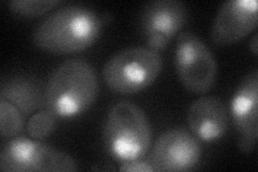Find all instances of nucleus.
Instances as JSON below:
<instances>
[{
	"mask_svg": "<svg viewBox=\"0 0 258 172\" xmlns=\"http://www.w3.org/2000/svg\"><path fill=\"white\" fill-rule=\"evenodd\" d=\"M103 20L92 8L83 5L64 6L38 24L32 41L41 50L53 54L79 53L99 38Z\"/></svg>",
	"mask_w": 258,
	"mask_h": 172,
	"instance_id": "obj_1",
	"label": "nucleus"
},
{
	"mask_svg": "<svg viewBox=\"0 0 258 172\" xmlns=\"http://www.w3.org/2000/svg\"><path fill=\"white\" fill-rule=\"evenodd\" d=\"M190 133L204 142L219 141L228 130V117L224 103L213 96H203L187 111Z\"/></svg>",
	"mask_w": 258,
	"mask_h": 172,
	"instance_id": "obj_11",
	"label": "nucleus"
},
{
	"mask_svg": "<svg viewBox=\"0 0 258 172\" xmlns=\"http://www.w3.org/2000/svg\"><path fill=\"white\" fill-rule=\"evenodd\" d=\"M0 99L9 101L22 112L24 118H28L44 106L45 92L36 79L14 76L3 82Z\"/></svg>",
	"mask_w": 258,
	"mask_h": 172,
	"instance_id": "obj_12",
	"label": "nucleus"
},
{
	"mask_svg": "<svg viewBox=\"0 0 258 172\" xmlns=\"http://www.w3.org/2000/svg\"><path fill=\"white\" fill-rule=\"evenodd\" d=\"M60 4V0H11L8 3V7L16 15L36 18L51 11Z\"/></svg>",
	"mask_w": 258,
	"mask_h": 172,
	"instance_id": "obj_14",
	"label": "nucleus"
},
{
	"mask_svg": "<svg viewBox=\"0 0 258 172\" xmlns=\"http://www.w3.org/2000/svg\"><path fill=\"white\" fill-rule=\"evenodd\" d=\"M230 116L241 152L252 153L258 138V71L254 69L242 80L229 103Z\"/></svg>",
	"mask_w": 258,
	"mask_h": 172,
	"instance_id": "obj_9",
	"label": "nucleus"
},
{
	"mask_svg": "<svg viewBox=\"0 0 258 172\" xmlns=\"http://www.w3.org/2000/svg\"><path fill=\"white\" fill-rule=\"evenodd\" d=\"M256 0H228L217 11L211 39L216 45H229L245 38L257 26Z\"/></svg>",
	"mask_w": 258,
	"mask_h": 172,
	"instance_id": "obj_10",
	"label": "nucleus"
},
{
	"mask_svg": "<svg viewBox=\"0 0 258 172\" xmlns=\"http://www.w3.org/2000/svg\"><path fill=\"white\" fill-rule=\"evenodd\" d=\"M98 91V78L90 63L84 60L66 61L48 78L44 109L56 118H77L91 108Z\"/></svg>",
	"mask_w": 258,
	"mask_h": 172,
	"instance_id": "obj_2",
	"label": "nucleus"
},
{
	"mask_svg": "<svg viewBox=\"0 0 258 172\" xmlns=\"http://www.w3.org/2000/svg\"><path fill=\"white\" fill-rule=\"evenodd\" d=\"M175 70L182 85L194 94H206L217 77V62L209 46L197 35L183 31L175 46Z\"/></svg>",
	"mask_w": 258,
	"mask_h": 172,
	"instance_id": "obj_6",
	"label": "nucleus"
},
{
	"mask_svg": "<svg viewBox=\"0 0 258 172\" xmlns=\"http://www.w3.org/2000/svg\"><path fill=\"white\" fill-rule=\"evenodd\" d=\"M163 68L158 52L147 46L128 47L113 55L103 67V79L111 91L129 95L154 83Z\"/></svg>",
	"mask_w": 258,
	"mask_h": 172,
	"instance_id": "obj_4",
	"label": "nucleus"
},
{
	"mask_svg": "<svg viewBox=\"0 0 258 172\" xmlns=\"http://www.w3.org/2000/svg\"><path fill=\"white\" fill-rule=\"evenodd\" d=\"M119 171L125 172H154L156 171L151 161H142L141 159L125 161L119 166Z\"/></svg>",
	"mask_w": 258,
	"mask_h": 172,
	"instance_id": "obj_16",
	"label": "nucleus"
},
{
	"mask_svg": "<svg viewBox=\"0 0 258 172\" xmlns=\"http://www.w3.org/2000/svg\"><path fill=\"white\" fill-rule=\"evenodd\" d=\"M103 142L110 156L118 161L142 159L152 144V127L147 114L129 101L113 104L104 121Z\"/></svg>",
	"mask_w": 258,
	"mask_h": 172,
	"instance_id": "obj_3",
	"label": "nucleus"
},
{
	"mask_svg": "<svg viewBox=\"0 0 258 172\" xmlns=\"http://www.w3.org/2000/svg\"><path fill=\"white\" fill-rule=\"evenodd\" d=\"M249 50H251V52L254 55H257V52H258V39H257V35H254V37L251 40V42H249Z\"/></svg>",
	"mask_w": 258,
	"mask_h": 172,
	"instance_id": "obj_17",
	"label": "nucleus"
},
{
	"mask_svg": "<svg viewBox=\"0 0 258 172\" xmlns=\"http://www.w3.org/2000/svg\"><path fill=\"white\" fill-rule=\"evenodd\" d=\"M187 8L179 0H152L143 7L140 30L147 47L163 51L185 25Z\"/></svg>",
	"mask_w": 258,
	"mask_h": 172,
	"instance_id": "obj_7",
	"label": "nucleus"
},
{
	"mask_svg": "<svg viewBox=\"0 0 258 172\" xmlns=\"http://www.w3.org/2000/svg\"><path fill=\"white\" fill-rule=\"evenodd\" d=\"M201 156L203 149L195 136L184 128H171L158 137L151 162L156 171H188L198 165Z\"/></svg>",
	"mask_w": 258,
	"mask_h": 172,
	"instance_id": "obj_8",
	"label": "nucleus"
},
{
	"mask_svg": "<svg viewBox=\"0 0 258 172\" xmlns=\"http://www.w3.org/2000/svg\"><path fill=\"white\" fill-rule=\"evenodd\" d=\"M77 169V162L69 154L27 138L12 139L0 153V170L5 172H74Z\"/></svg>",
	"mask_w": 258,
	"mask_h": 172,
	"instance_id": "obj_5",
	"label": "nucleus"
},
{
	"mask_svg": "<svg viewBox=\"0 0 258 172\" xmlns=\"http://www.w3.org/2000/svg\"><path fill=\"white\" fill-rule=\"evenodd\" d=\"M24 116L15 105L0 99V134L4 138H13L22 133Z\"/></svg>",
	"mask_w": 258,
	"mask_h": 172,
	"instance_id": "obj_13",
	"label": "nucleus"
},
{
	"mask_svg": "<svg viewBox=\"0 0 258 172\" xmlns=\"http://www.w3.org/2000/svg\"><path fill=\"white\" fill-rule=\"evenodd\" d=\"M56 117L47 111L42 110L34 113L27 122V133L28 135L38 140L47 138L55 129Z\"/></svg>",
	"mask_w": 258,
	"mask_h": 172,
	"instance_id": "obj_15",
	"label": "nucleus"
}]
</instances>
